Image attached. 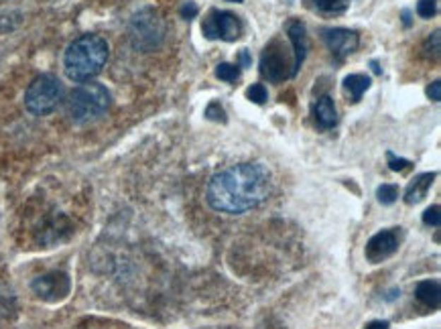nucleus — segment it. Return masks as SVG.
Segmentation results:
<instances>
[{
    "label": "nucleus",
    "instance_id": "nucleus-1",
    "mask_svg": "<svg viewBox=\"0 0 441 329\" xmlns=\"http://www.w3.org/2000/svg\"><path fill=\"white\" fill-rule=\"evenodd\" d=\"M271 193V173L261 163L232 164L216 173L206 189L213 212L240 215L261 205Z\"/></svg>",
    "mask_w": 441,
    "mask_h": 329
},
{
    "label": "nucleus",
    "instance_id": "nucleus-2",
    "mask_svg": "<svg viewBox=\"0 0 441 329\" xmlns=\"http://www.w3.org/2000/svg\"><path fill=\"white\" fill-rule=\"evenodd\" d=\"M108 61V43L94 33L82 35L69 43L64 55L66 76L74 82H88L96 78Z\"/></svg>",
    "mask_w": 441,
    "mask_h": 329
},
{
    "label": "nucleus",
    "instance_id": "nucleus-3",
    "mask_svg": "<svg viewBox=\"0 0 441 329\" xmlns=\"http://www.w3.org/2000/svg\"><path fill=\"white\" fill-rule=\"evenodd\" d=\"M110 100V92L102 83H82L69 94L67 114L76 124L94 122L108 112Z\"/></svg>",
    "mask_w": 441,
    "mask_h": 329
},
{
    "label": "nucleus",
    "instance_id": "nucleus-4",
    "mask_svg": "<svg viewBox=\"0 0 441 329\" xmlns=\"http://www.w3.org/2000/svg\"><path fill=\"white\" fill-rule=\"evenodd\" d=\"M61 100H64L61 82L51 73H43V76L35 78L31 85L27 88L25 108L35 116H45L53 112L59 106Z\"/></svg>",
    "mask_w": 441,
    "mask_h": 329
},
{
    "label": "nucleus",
    "instance_id": "nucleus-5",
    "mask_svg": "<svg viewBox=\"0 0 441 329\" xmlns=\"http://www.w3.org/2000/svg\"><path fill=\"white\" fill-rule=\"evenodd\" d=\"M132 45L141 51L157 49L163 43L165 20L155 8H143L132 15L129 25Z\"/></svg>",
    "mask_w": 441,
    "mask_h": 329
},
{
    "label": "nucleus",
    "instance_id": "nucleus-6",
    "mask_svg": "<svg viewBox=\"0 0 441 329\" xmlns=\"http://www.w3.org/2000/svg\"><path fill=\"white\" fill-rule=\"evenodd\" d=\"M261 73L269 82L281 83L297 76L293 67V51H289L278 39L271 41L261 55Z\"/></svg>",
    "mask_w": 441,
    "mask_h": 329
},
{
    "label": "nucleus",
    "instance_id": "nucleus-7",
    "mask_svg": "<svg viewBox=\"0 0 441 329\" xmlns=\"http://www.w3.org/2000/svg\"><path fill=\"white\" fill-rule=\"evenodd\" d=\"M201 33L210 41H216V39L236 41L240 37V33H242V23H240V18L236 17L234 13H230V11L212 8L208 13V17L204 18V23H201Z\"/></svg>",
    "mask_w": 441,
    "mask_h": 329
},
{
    "label": "nucleus",
    "instance_id": "nucleus-8",
    "mask_svg": "<svg viewBox=\"0 0 441 329\" xmlns=\"http://www.w3.org/2000/svg\"><path fill=\"white\" fill-rule=\"evenodd\" d=\"M31 289L39 299H43L47 303H57V301H61L69 295L71 282H69V277L66 273L53 270V273H47L43 277H37L31 285Z\"/></svg>",
    "mask_w": 441,
    "mask_h": 329
},
{
    "label": "nucleus",
    "instance_id": "nucleus-9",
    "mask_svg": "<svg viewBox=\"0 0 441 329\" xmlns=\"http://www.w3.org/2000/svg\"><path fill=\"white\" fill-rule=\"evenodd\" d=\"M322 39L327 45V49L331 51V55L343 61L348 55H352L354 51L358 49L360 37L356 31L352 29H342V27H336V29H324L322 31Z\"/></svg>",
    "mask_w": 441,
    "mask_h": 329
},
{
    "label": "nucleus",
    "instance_id": "nucleus-10",
    "mask_svg": "<svg viewBox=\"0 0 441 329\" xmlns=\"http://www.w3.org/2000/svg\"><path fill=\"white\" fill-rule=\"evenodd\" d=\"M399 242H401V240H399V232L396 230L378 232V234H375V236L368 240L364 254H366L368 263L372 264L382 263V261H387L389 256H392V254L399 250Z\"/></svg>",
    "mask_w": 441,
    "mask_h": 329
},
{
    "label": "nucleus",
    "instance_id": "nucleus-11",
    "mask_svg": "<svg viewBox=\"0 0 441 329\" xmlns=\"http://www.w3.org/2000/svg\"><path fill=\"white\" fill-rule=\"evenodd\" d=\"M285 29H287V37H289V43H291V51H293L295 73H299V69H301L303 61H305V55H307V47H310V43H307V29L297 18L289 20Z\"/></svg>",
    "mask_w": 441,
    "mask_h": 329
},
{
    "label": "nucleus",
    "instance_id": "nucleus-12",
    "mask_svg": "<svg viewBox=\"0 0 441 329\" xmlns=\"http://www.w3.org/2000/svg\"><path fill=\"white\" fill-rule=\"evenodd\" d=\"M313 116H315V122L322 126V128H334L338 124V110H336V104L329 96H322L317 98L315 106H313Z\"/></svg>",
    "mask_w": 441,
    "mask_h": 329
},
{
    "label": "nucleus",
    "instance_id": "nucleus-13",
    "mask_svg": "<svg viewBox=\"0 0 441 329\" xmlns=\"http://www.w3.org/2000/svg\"><path fill=\"white\" fill-rule=\"evenodd\" d=\"M433 179H435V173H421V175H417L413 181L408 183L407 191H405V203L415 205V203L423 201L427 198V191L433 185Z\"/></svg>",
    "mask_w": 441,
    "mask_h": 329
},
{
    "label": "nucleus",
    "instance_id": "nucleus-14",
    "mask_svg": "<svg viewBox=\"0 0 441 329\" xmlns=\"http://www.w3.org/2000/svg\"><path fill=\"white\" fill-rule=\"evenodd\" d=\"M415 295L419 299V303H423L429 309H440L441 291L440 280H421L415 289Z\"/></svg>",
    "mask_w": 441,
    "mask_h": 329
},
{
    "label": "nucleus",
    "instance_id": "nucleus-15",
    "mask_svg": "<svg viewBox=\"0 0 441 329\" xmlns=\"http://www.w3.org/2000/svg\"><path fill=\"white\" fill-rule=\"evenodd\" d=\"M370 78L364 76V73H352L343 80V90L350 94L352 102H358L362 98V94L370 88Z\"/></svg>",
    "mask_w": 441,
    "mask_h": 329
},
{
    "label": "nucleus",
    "instance_id": "nucleus-16",
    "mask_svg": "<svg viewBox=\"0 0 441 329\" xmlns=\"http://www.w3.org/2000/svg\"><path fill=\"white\" fill-rule=\"evenodd\" d=\"M348 0H313V8L324 15H340L348 8Z\"/></svg>",
    "mask_w": 441,
    "mask_h": 329
},
{
    "label": "nucleus",
    "instance_id": "nucleus-17",
    "mask_svg": "<svg viewBox=\"0 0 441 329\" xmlns=\"http://www.w3.org/2000/svg\"><path fill=\"white\" fill-rule=\"evenodd\" d=\"M216 78L222 82H236L240 78V67L236 64H220L216 67Z\"/></svg>",
    "mask_w": 441,
    "mask_h": 329
},
{
    "label": "nucleus",
    "instance_id": "nucleus-18",
    "mask_svg": "<svg viewBox=\"0 0 441 329\" xmlns=\"http://www.w3.org/2000/svg\"><path fill=\"white\" fill-rule=\"evenodd\" d=\"M376 198H378V201H380L382 205H391V203H394L396 198H399V187H396V185H391V183H384V185L378 187Z\"/></svg>",
    "mask_w": 441,
    "mask_h": 329
},
{
    "label": "nucleus",
    "instance_id": "nucleus-19",
    "mask_svg": "<svg viewBox=\"0 0 441 329\" xmlns=\"http://www.w3.org/2000/svg\"><path fill=\"white\" fill-rule=\"evenodd\" d=\"M246 98L250 100V102H254V104H264L269 100V92H266V88L262 83H252L246 90Z\"/></svg>",
    "mask_w": 441,
    "mask_h": 329
},
{
    "label": "nucleus",
    "instance_id": "nucleus-20",
    "mask_svg": "<svg viewBox=\"0 0 441 329\" xmlns=\"http://www.w3.org/2000/svg\"><path fill=\"white\" fill-rule=\"evenodd\" d=\"M437 13V0H419L417 2V15L421 18L435 17Z\"/></svg>",
    "mask_w": 441,
    "mask_h": 329
},
{
    "label": "nucleus",
    "instance_id": "nucleus-21",
    "mask_svg": "<svg viewBox=\"0 0 441 329\" xmlns=\"http://www.w3.org/2000/svg\"><path fill=\"white\" fill-rule=\"evenodd\" d=\"M423 224L425 226H431V228H440L441 224V214L440 205H431L423 212Z\"/></svg>",
    "mask_w": 441,
    "mask_h": 329
},
{
    "label": "nucleus",
    "instance_id": "nucleus-22",
    "mask_svg": "<svg viewBox=\"0 0 441 329\" xmlns=\"http://www.w3.org/2000/svg\"><path fill=\"white\" fill-rule=\"evenodd\" d=\"M206 116L213 120V122H226V112L224 108L220 106V102H212L208 108H206Z\"/></svg>",
    "mask_w": 441,
    "mask_h": 329
},
{
    "label": "nucleus",
    "instance_id": "nucleus-23",
    "mask_svg": "<svg viewBox=\"0 0 441 329\" xmlns=\"http://www.w3.org/2000/svg\"><path fill=\"white\" fill-rule=\"evenodd\" d=\"M425 51H427V55H431V53H433V57H440V31H435V33L427 39V43H425Z\"/></svg>",
    "mask_w": 441,
    "mask_h": 329
},
{
    "label": "nucleus",
    "instance_id": "nucleus-24",
    "mask_svg": "<svg viewBox=\"0 0 441 329\" xmlns=\"http://www.w3.org/2000/svg\"><path fill=\"white\" fill-rule=\"evenodd\" d=\"M387 157H389V167H391L392 171H407L408 167H411V161L401 159V157H394L392 152H387Z\"/></svg>",
    "mask_w": 441,
    "mask_h": 329
},
{
    "label": "nucleus",
    "instance_id": "nucleus-25",
    "mask_svg": "<svg viewBox=\"0 0 441 329\" xmlns=\"http://www.w3.org/2000/svg\"><path fill=\"white\" fill-rule=\"evenodd\" d=\"M180 13H181V17L187 18V20H189V18H196V17H197V6H196V2H192V0H189V2H185V4L181 6Z\"/></svg>",
    "mask_w": 441,
    "mask_h": 329
},
{
    "label": "nucleus",
    "instance_id": "nucleus-26",
    "mask_svg": "<svg viewBox=\"0 0 441 329\" xmlns=\"http://www.w3.org/2000/svg\"><path fill=\"white\" fill-rule=\"evenodd\" d=\"M427 96L433 100V102H440L441 100V82H433L427 88Z\"/></svg>",
    "mask_w": 441,
    "mask_h": 329
},
{
    "label": "nucleus",
    "instance_id": "nucleus-27",
    "mask_svg": "<svg viewBox=\"0 0 441 329\" xmlns=\"http://www.w3.org/2000/svg\"><path fill=\"white\" fill-rule=\"evenodd\" d=\"M238 67H250L252 66V59H250V53H248V49H242L240 53H238V64H236Z\"/></svg>",
    "mask_w": 441,
    "mask_h": 329
},
{
    "label": "nucleus",
    "instance_id": "nucleus-28",
    "mask_svg": "<svg viewBox=\"0 0 441 329\" xmlns=\"http://www.w3.org/2000/svg\"><path fill=\"white\" fill-rule=\"evenodd\" d=\"M364 329H389V321H370L364 325Z\"/></svg>",
    "mask_w": 441,
    "mask_h": 329
},
{
    "label": "nucleus",
    "instance_id": "nucleus-29",
    "mask_svg": "<svg viewBox=\"0 0 441 329\" xmlns=\"http://www.w3.org/2000/svg\"><path fill=\"white\" fill-rule=\"evenodd\" d=\"M372 69H375V73H380V67H378V64H376V61H372Z\"/></svg>",
    "mask_w": 441,
    "mask_h": 329
},
{
    "label": "nucleus",
    "instance_id": "nucleus-30",
    "mask_svg": "<svg viewBox=\"0 0 441 329\" xmlns=\"http://www.w3.org/2000/svg\"><path fill=\"white\" fill-rule=\"evenodd\" d=\"M228 2H245V0H228Z\"/></svg>",
    "mask_w": 441,
    "mask_h": 329
}]
</instances>
